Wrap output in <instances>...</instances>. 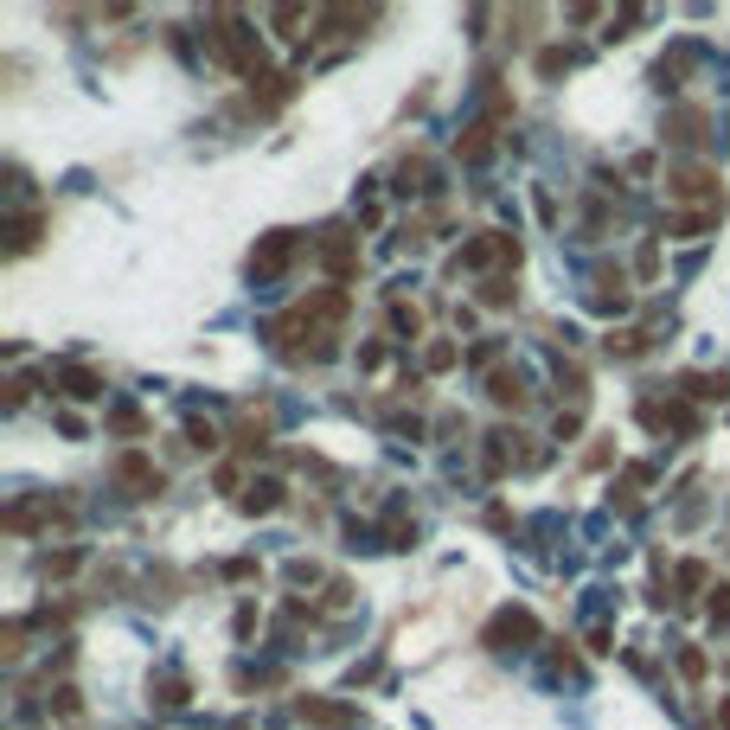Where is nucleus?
Returning <instances> with one entry per match:
<instances>
[{"instance_id": "f257e3e1", "label": "nucleus", "mask_w": 730, "mask_h": 730, "mask_svg": "<svg viewBox=\"0 0 730 730\" xmlns=\"http://www.w3.org/2000/svg\"><path fill=\"white\" fill-rule=\"evenodd\" d=\"M538 634V622L526 615V609H500L493 622H487V647H506V641H532Z\"/></svg>"}, {"instance_id": "f03ea898", "label": "nucleus", "mask_w": 730, "mask_h": 730, "mask_svg": "<svg viewBox=\"0 0 730 730\" xmlns=\"http://www.w3.org/2000/svg\"><path fill=\"white\" fill-rule=\"evenodd\" d=\"M288 250H295V231H269V238H263V250L250 257V269H257V276H276V269L288 263Z\"/></svg>"}, {"instance_id": "7ed1b4c3", "label": "nucleus", "mask_w": 730, "mask_h": 730, "mask_svg": "<svg viewBox=\"0 0 730 730\" xmlns=\"http://www.w3.org/2000/svg\"><path fill=\"white\" fill-rule=\"evenodd\" d=\"M39 231H45V218L33 211V218H14V225H7V250L20 257V250H33L39 244Z\"/></svg>"}, {"instance_id": "20e7f679", "label": "nucleus", "mask_w": 730, "mask_h": 730, "mask_svg": "<svg viewBox=\"0 0 730 730\" xmlns=\"http://www.w3.org/2000/svg\"><path fill=\"white\" fill-rule=\"evenodd\" d=\"M667 186L686 199V192H705V186H717V173H711V167H679V173H667Z\"/></svg>"}, {"instance_id": "39448f33", "label": "nucleus", "mask_w": 730, "mask_h": 730, "mask_svg": "<svg viewBox=\"0 0 730 730\" xmlns=\"http://www.w3.org/2000/svg\"><path fill=\"white\" fill-rule=\"evenodd\" d=\"M64 391H70V398H103V379L90 372V365H70V372H64Z\"/></svg>"}, {"instance_id": "423d86ee", "label": "nucleus", "mask_w": 730, "mask_h": 730, "mask_svg": "<svg viewBox=\"0 0 730 730\" xmlns=\"http://www.w3.org/2000/svg\"><path fill=\"white\" fill-rule=\"evenodd\" d=\"M487 154H493V128H487V122H474V128H468V141H462V161H487Z\"/></svg>"}, {"instance_id": "0eeeda50", "label": "nucleus", "mask_w": 730, "mask_h": 730, "mask_svg": "<svg viewBox=\"0 0 730 730\" xmlns=\"http://www.w3.org/2000/svg\"><path fill=\"white\" fill-rule=\"evenodd\" d=\"M276 493H282L276 481H257V487L244 493V513H269V506H276Z\"/></svg>"}, {"instance_id": "6e6552de", "label": "nucleus", "mask_w": 730, "mask_h": 730, "mask_svg": "<svg viewBox=\"0 0 730 730\" xmlns=\"http://www.w3.org/2000/svg\"><path fill=\"white\" fill-rule=\"evenodd\" d=\"M109 429H116V435H141V410H128V404L109 410Z\"/></svg>"}, {"instance_id": "1a4fd4ad", "label": "nucleus", "mask_w": 730, "mask_h": 730, "mask_svg": "<svg viewBox=\"0 0 730 730\" xmlns=\"http://www.w3.org/2000/svg\"><path fill=\"white\" fill-rule=\"evenodd\" d=\"M711 622L730 628V583H717V590H711Z\"/></svg>"}, {"instance_id": "9d476101", "label": "nucleus", "mask_w": 730, "mask_h": 730, "mask_svg": "<svg viewBox=\"0 0 730 730\" xmlns=\"http://www.w3.org/2000/svg\"><path fill=\"white\" fill-rule=\"evenodd\" d=\"M487 391H493V398H500V404H519V398H526V391H519V379H506V372H500V379H493V385H487Z\"/></svg>"}, {"instance_id": "9b49d317", "label": "nucleus", "mask_w": 730, "mask_h": 730, "mask_svg": "<svg viewBox=\"0 0 730 730\" xmlns=\"http://www.w3.org/2000/svg\"><path fill=\"white\" fill-rule=\"evenodd\" d=\"M449 365H455V346H449V340L429 346V372H449Z\"/></svg>"}]
</instances>
